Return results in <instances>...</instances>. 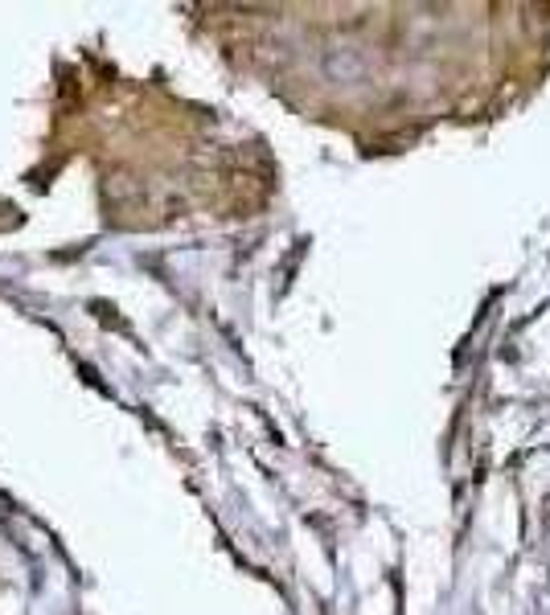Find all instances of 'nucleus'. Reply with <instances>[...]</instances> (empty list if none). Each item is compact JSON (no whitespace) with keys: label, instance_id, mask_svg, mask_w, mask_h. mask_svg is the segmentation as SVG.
<instances>
[{"label":"nucleus","instance_id":"1","mask_svg":"<svg viewBox=\"0 0 550 615\" xmlns=\"http://www.w3.org/2000/svg\"><path fill=\"white\" fill-rule=\"evenodd\" d=\"M321 70L329 82H362L366 74H370V58H366V50L341 41V46H329V50H324Z\"/></svg>","mask_w":550,"mask_h":615}]
</instances>
